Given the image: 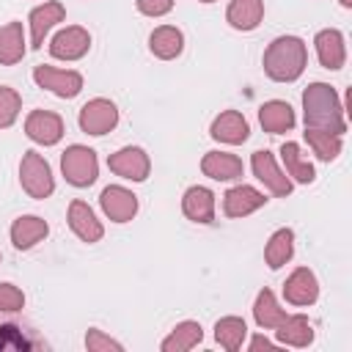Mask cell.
Wrapping results in <instances>:
<instances>
[{
    "label": "cell",
    "mask_w": 352,
    "mask_h": 352,
    "mask_svg": "<svg viewBox=\"0 0 352 352\" xmlns=\"http://www.w3.org/2000/svg\"><path fill=\"white\" fill-rule=\"evenodd\" d=\"M302 118L305 129H322L333 135L346 132V113L338 102V94L327 82H311L302 91Z\"/></svg>",
    "instance_id": "obj_1"
},
{
    "label": "cell",
    "mask_w": 352,
    "mask_h": 352,
    "mask_svg": "<svg viewBox=\"0 0 352 352\" xmlns=\"http://www.w3.org/2000/svg\"><path fill=\"white\" fill-rule=\"evenodd\" d=\"M308 63L305 41L297 36H278L264 50V72L275 82H294Z\"/></svg>",
    "instance_id": "obj_2"
},
{
    "label": "cell",
    "mask_w": 352,
    "mask_h": 352,
    "mask_svg": "<svg viewBox=\"0 0 352 352\" xmlns=\"http://www.w3.org/2000/svg\"><path fill=\"white\" fill-rule=\"evenodd\" d=\"M60 170L66 176V182L72 187H91L99 176V160H96V151L88 148V146H69L63 154H60Z\"/></svg>",
    "instance_id": "obj_3"
},
{
    "label": "cell",
    "mask_w": 352,
    "mask_h": 352,
    "mask_svg": "<svg viewBox=\"0 0 352 352\" xmlns=\"http://www.w3.org/2000/svg\"><path fill=\"white\" fill-rule=\"evenodd\" d=\"M19 182H22V190L36 198V201H44L52 195L55 190V179H52V170L47 165V160L38 154V151H25L22 154V162H19Z\"/></svg>",
    "instance_id": "obj_4"
},
{
    "label": "cell",
    "mask_w": 352,
    "mask_h": 352,
    "mask_svg": "<svg viewBox=\"0 0 352 352\" xmlns=\"http://www.w3.org/2000/svg\"><path fill=\"white\" fill-rule=\"evenodd\" d=\"M80 129L85 132V135H107L110 129H116V124H118V110H116V104L110 102V99H102V96H96V99H91V102H85L82 107H80Z\"/></svg>",
    "instance_id": "obj_5"
},
{
    "label": "cell",
    "mask_w": 352,
    "mask_h": 352,
    "mask_svg": "<svg viewBox=\"0 0 352 352\" xmlns=\"http://www.w3.org/2000/svg\"><path fill=\"white\" fill-rule=\"evenodd\" d=\"M33 80L38 88L52 91L60 99H72L82 91V74L72 72V69H55V66H36L33 69Z\"/></svg>",
    "instance_id": "obj_6"
},
{
    "label": "cell",
    "mask_w": 352,
    "mask_h": 352,
    "mask_svg": "<svg viewBox=\"0 0 352 352\" xmlns=\"http://www.w3.org/2000/svg\"><path fill=\"white\" fill-rule=\"evenodd\" d=\"M107 168L121 179L146 182L148 170H151V160L140 146H124V148H118L116 154L107 157Z\"/></svg>",
    "instance_id": "obj_7"
},
{
    "label": "cell",
    "mask_w": 352,
    "mask_h": 352,
    "mask_svg": "<svg viewBox=\"0 0 352 352\" xmlns=\"http://www.w3.org/2000/svg\"><path fill=\"white\" fill-rule=\"evenodd\" d=\"M250 168H253V176H256L272 195L286 198V195L292 192V179L278 168L272 151H267V148L253 151V157H250Z\"/></svg>",
    "instance_id": "obj_8"
},
{
    "label": "cell",
    "mask_w": 352,
    "mask_h": 352,
    "mask_svg": "<svg viewBox=\"0 0 352 352\" xmlns=\"http://www.w3.org/2000/svg\"><path fill=\"white\" fill-rule=\"evenodd\" d=\"M88 50H91V36L80 25H69L58 30L50 41V55L58 60H80Z\"/></svg>",
    "instance_id": "obj_9"
},
{
    "label": "cell",
    "mask_w": 352,
    "mask_h": 352,
    "mask_svg": "<svg viewBox=\"0 0 352 352\" xmlns=\"http://www.w3.org/2000/svg\"><path fill=\"white\" fill-rule=\"evenodd\" d=\"M102 212L113 220V223H129L138 214V195L121 184H110L102 190L99 195Z\"/></svg>",
    "instance_id": "obj_10"
},
{
    "label": "cell",
    "mask_w": 352,
    "mask_h": 352,
    "mask_svg": "<svg viewBox=\"0 0 352 352\" xmlns=\"http://www.w3.org/2000/svg\"><path fill=\"white\" fill-rule=\"evenodd\" d=\"M25 135L33 143L55 146L63 138V118L58 113H50V110H33L25 118Z\"/></svg>",
    "instance_id": "obj_11"
},
{
    "label": "cell",
    "mask_w": 352,
    "mask_h": 352,
    "mask_svg": "<svg viewBox=\"0 0 352 352\" xmlns=\"http://www.w3.org/2000/svg\"><path fill=\"white\" fill-rule=\"evenodd\" d=\"M63 16H66V8H63V3H58V0H50V3H44V6L33 8L30 16H28V22H30V47H33V50H41L44 36H47L58 22H63Z\"/></svg>",
    "instance_id": "obj_12"
},
{
    "label": "cell",
    "mask_w": 352,
    "mask_h": 352,
    "mask_svg": "<svg viewBox=\"0 0 352 352\" xmlns=\"http://www.w3.org/2000/svg\"><path fill=\"white\" fill-rule=\"evenodd\" d=\"M283 297L286 302L292 305H314L316 297H319V283H316V275L308 270V267H297L286 283H283Z\"/></svg>",
    "instance_id": "obj_13"
},
{
    "label": "cell",
    "mask_w": 352,
    "mask_h": 352,
    "mask_svg": "<svg viewBox=\"0 0 352 352\" xmlns=\"http://www.w3.org/2000/svg\"><path fill=\"white\" fill-rule=\"evenodd\" d=\"M314 47H316V58L324 69L336 72L344 66L346 60V44H344V33L336 30V28H327V30H319L316 38H314Z\"/></svg>",
    "instance_id": "obj_14"
},
{
    "label": "cell",
    "mask_w": 352,
    "mask_h": 352,
    "mask_svg": "<svg viewBox=\"0 0 352 352\" xmlns=\"http://www.w3.org/2000/svg\"><path fill=\"white\" fill-rule=\"evenodd\" d=\"M209 135H212L214 140H220V143L239 146V143H245V140H248L250 126H248V121H245V116H242V113H236V110H223V113L212 121Z\"/></svg>",
    "instance_id": "obj_15"
},
{
    "label": "cell",
    "mask_w": 352,
    "mask_h": 352,
    "mask_svg": "<svg viewBox=\"0 0 352 352\" xmlns=\"http://www.w3.org/2000/svg\"><path fill=\"white\" fill-rule=\"evenodd\" d=\"M264 204H267L264 192H258L250 184H236V187H231L223 195V212H226V217H245V214L256 212Z\"/></svg>",
    "instance_id": "obj_16"
},
{
    "label": "cell",
    "mask_w": 352,
    "mask_h": 352,
    "mask_svg": "<svg viewBox=\"0 0 352 352\" xmlns=\"http://www.w3.org/2000/svg\"><path fill=\"white\" fill-rule=\"evenodd\" d=\"M201 170L204 176L214 179V182H231V179H239L245 165L236 154H228V151H206L204 160H201Z\"/></svg>",
    "instance_id": "obj_17"
},
{
    "label": "cell",
    "mask_w": 352,
    "mask_h": 352,
    "mask_svg": "<svg viewBox=\"0 0 352 352\" xmlns=\"http://www.w3.org/2000/svg\"><path fill=\"white\" fill-rule=\"evenodd\" d=\"M69 228L82 239V242H99L104 228L96 220L94 209L85 201H72L69 204Z\"/></svg>",
    "instance_id": "obj_18"
},
{
    "label": "cell",
    "mask_w": 352,
    "mask_h": 352,
    "mask_svg": "<svg viewBox=\"0 0 352 352\" xmlns=\"http://www.w3.org/2000/svg\"><path fill=\"white\" fill-rule=\"evenodd\" d=\"M182 212L192 223H212L214 220V195L209 187H190L182 198Z\"/></svg>",
    "instance_id": "obj_19"
},
{
    "label": "cell",
    "mask_w": 352,
    "mask_h": 352,
    "mask_svg": "<svg viewBox=\"0 0 352 352\" xmlns=\"http://www.w3.org/2000/svg\"><path fill=\"white\" fill-rule=\"evenodd\" d=\"M294 110L289 102H280V99H270L258 107V124L264 126V132L270 135H280V132H289L294 126Z\"/></svg>",
    "instance_id": "obj_20"
},
{
    "label": "cell",
    "mask_w": 352,
    "mask_h": 352,
    "mask_svg": "<svg viewBox=\"0 0 352 352\" xmlns=\"http://www.w3.org/2000/svg\"><path fill=\"white\" fill-rule=\"evenodd\" d=\"M47 234H50V226H47V220H41L38 214H22V217H16L14 226H11V242H14L16 250L33 248V245L41 242Z\"/></svg>",
    "instance_id": "obj_21"
},
{
    "label": "cell",
    "mask_w": 352,
    "mask_h": 352,
    "mask_svg": "<svg viewBox=\"0 0 352 352\" xmlns=\"http://www.w3.org/2000/svg\"><path fill=\"white\" fill-rule=\"evenodd\" d=\"M264 16V0H231L226 8V22L234 30H256Z\"/></svg>",
    "instance_id": "obj_22"
},
{
    "label": "cell",
    "mask_w": 352,
    "mask_h": 352,
    "mask_svg": "<svg viewBox=\"0 0 352 352\" xmlns=\"http://www.w3.org/2000/svg\"><path fill=\"white\" fill-rule=\"evenodd\" d=\"M275 336H278L280 344L308 346L314 341V327H311L308 316H302V314H286V319L275 327Z\"/></svg>",
    "instance_id": "obj_23"
},
{
    "label": "cell",
    "mask_w": 352,
    "mask_h": 352,
    "mask_svg": "<svg viewBox=\"0 0 352 352\" xmlns=\"http://www.w3.org/2000/svg\"><path fill=\"white\" fill-rule=\"evenodd\" d=\"M25 58V30L22 22L0 25V63L14 66Z\"/></svg>",
    "instance_id": "obj_24"
},
{
    "label": "cell",
    "mask_w": 352,
    "mask_h": 352,
    "mask_svg": "<svg viewBox=\"0 0 352 352\" xmlns=\"http://www.w3.org/2000/svg\"><path fill=\"white\" fill-rule=\"evenodd\" d=\"M148 47H151V52H154L160 60H170V58H176V55L184 50V36H182V30L173 28V25H160V28L148 36Z\"/></svg>",
    "instance_id": "obj_25"
},
{
    "label": "cell",
    "mask_w": 352,
    "mask_h": 352,
    "mask_svg": "<svg viewBox=\"0 0 352 352\" xmlns=\"http://www.w3.org/2000/svg\"><path fill=\"white\" fill-rule=\"evenodd\" d=\"M292 253H294V231L292 228H278L270 236L267 248H264V261H267L270 270H280L292 258Z\"/></svg>",
    "instance_id": "obj_26"
},
{
    "label": "cell",
    "mask_w": 352,
    "mask_h": 352,
    "mask_svg": "<svg viewBox=\"0 0 352 352\" xmlns=\"http://www.w3.org/2000/svg\"><path fill=\"white\" fill-rule=\"evenodd\" d=\"M253 319H256V324L264 327V330H275V327L286 319V311L278 305V300H275V294H272L270 289H261V292L256 294Z\"/></svg>",
    "instance_id": "obj_27"
},
{
    "label": "cell",
    "mask_w": 352,
    "mask_h": 352,
    "mask_svg": "<svg viewBox=\"0 0 352 352\" xmlns=\"http://www.w3.org/2000/svg\"><path fill=\"white\" fill-rule=\"evenodd\" d=\"M201 338H204V327L198 322H192V319L179 322L170 330V336L162 341V352H187V349L198 346Z\"/></svg>",
    "instance_id": "obj_28"
},
{
    "label": "cell",
    "mask_w": 352,
    "mask_h": 352,
    "mask_svg": "<svg viewBox=\"0 0 352 352\" xmlns=\"http://www.w3.org/2000/svg\"><path fill=\"white\" fill-rule=\"evenodd\" d=\"M280 160H283V165H286V173L294 179V182H300V184H311L314 179H316V173H314V165L305 160V154L300 151V146L297 143H283L280 146Z\"/></svg>",
    "instance_id": "obj_29"
},
{
    "label": "cell",
    "mask_w": 352,
    "mask_h": 352,
    "mask_svg": "<svg viewBox=\"0 0 352 352\" xmlns=\"http://www.w3.org/2000/svg\"><path fill=\"white\" fill-rule=\"evenodd\" d=\"M245 336H248V324H245V319H239V316H223V319H217V324H214V341H217L223 349H228V352H236V349L242 346Z\"/></svg>",
    "instance_id": "obj_30"
},
{
    "label": "cell",
    "mask_w": 352,
    "mask_h": 352,
    "mask_svg": "<svg viewBox=\"0 0 352 352\" xmlns=\"http://www.w3.org/2000/svg\"><path fill=\"white\" fill-rule=\"evenodd\" d=\"M305 140H308V146L314 148V154L322 162H330V160H336L341 154V135L322 132V129H305Z\"/></svg>",
    "instance_id": "obj_31"
},
{
    "label": "cell",
    "mask_w": 352,
    "mask_h": 352,
    "mask_svg": "<svg viewBox=\"0 0 352 352\" xmlns=\"http://www.w3.org/2000/svg\"><path fill=\"white\" fill-rule=\"evenodd\" d=\"M22 110V99L14 88L0 85V129H8Z\"/></svg>",
    "instance_id": "obj_32"
},
{
    "label": "cell",
    "mask_w": 352,
    "mask_h": 352,
    "mask_svg": "<svg viewBox=\"0 0 352 352\" xmlns=\"http://www.w3.org/2000/svg\"><path fill=\"white\" fill-rule=\"evenodd\" d=\"M85 346H88V352H110V349L121 352V349H124L118 341H113L110 336H104V333L96 330V327L88 330V336H85Z\"/></svg>",
    "instance_id": "obj_33"
},
{
    "label": "cell",
    "mask_w": 352,
    "mask_h": 352,
    "mask_svg": "<svg viewBox=\"0 0 352 352\" xmlns=\"http://www.w3.org/2000/svg\"><path fill=\"white\" fill-rule=\"evenodd\" d=\"M25 305V294L22 289H16L14 283H0V311H22Z\"/></svg>",
    "instance_id": "obj_34"
},
{
    "label": "cell",
    "mask_w": 352,
    "mask_h": 352,
    "mask_svg": "<svg viewBox=\"0 0 352 352\" xmlns=\"http://www.w3.org/2000/svg\"><path fill=\"white\" fill-rule=\"evenodd\" d=\"M135 6L146 16H162L173 8V0H135Z\"/></svg>",
    "instance_id": "obj_35"
},
{
    "label": "cell",
    "mask_w": 352,
    "mask_h": 352,
    "mask_svg": "<svg viewBox=\"0 0 352 352\" xmlns=\"http://www.w3.org/2000/svg\"><path fill=\"white\" fill-rule=\"evenodd\" d=\"M250 349H270V352H275L278 346H275L270 338H264V336H256V338L250 341Z\"/></svg>",
    "instance_id": "obj_36"
},
{
    "label": "cell",
    "mask_w": 352,
    "mask_h": 352,
    "mask_svg": "<svg viewBox=\"0 0 352 352\" xmlns=\"http://www.w3.org/2000/svg\"><path fill=\"white\" fill-rule=\"evenodd\" d=\"M338 3H341L344 8H352V0H338Z\"/></svg>",
    "instance_id": "obj_37"
},
{
    "label": "cell",
    "mask_w": 352,
    "mask_h": 352,
    "mask_svg": "<svg viewBox=\"0 0 352 352\" xmlns=\"http://www.w3.org/2000/svg\"><path fill=\"white\" fill-rule=\"evenodd\" d=\"M198 3H214V0H198Z\"/></svg>",
    "instance_id": "obj_38"
}]
</instances>
